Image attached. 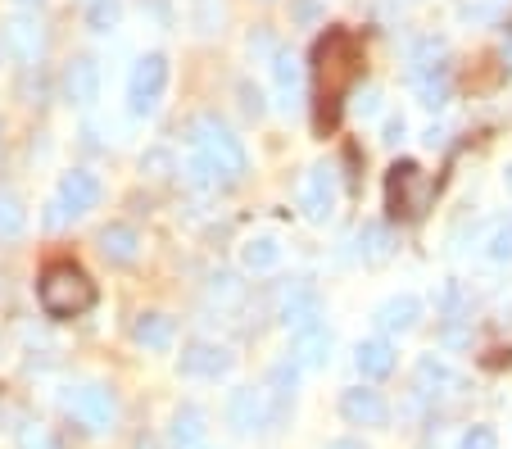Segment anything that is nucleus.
<instances>
[{"instance_id":"obj_41","label":"nucleus","mask_w":512,"mask_h":449,"mask_svg":"<svg viewBox=\"0 0 512 449\" xmlns=\"http://www.w3.org/2000/svg\"><path fill=\"white\" fill-rule=\"evenodd\" d=\"M19 5H23V10H37V5H41V0H19Z\"/></svg>"},{"instance_id":"obj_4","label":"nucleus","mask_w":512,"mask_h":449,"mask_svg":"<svg viewBox=\"0 0 512 449\" xmlns=\"http://www.w3.org/2000/svg\"><path fill=\"white\" fill-rule=\"evenodd\" d=\"M431 200H435V182H431V173H422V164H413V159L390 164V173H386L390 218H399V223H417V218L431 209Z\"/></svg>"},{"instance_id":"obj_5","label":"nucleus","mask_w":512,"mask_h":449,"mask_svg":"<svg viewBox=\"0 0 512 449\" xmlns=\"http://www.w3.org/2000/svg\"><path fill=\"white\" fill-rule=\"evenodd\" d=\"M59 404H64V413L73 422H82L87 431H114L118 422V400L109 386H96V381H87V386H73V391L59 395Z\"/></svg>"},{"instance_id":"obj_17","label":"nucleus","mask_w":512,"mask_h":449,"mask_svg":"<svg viewBox=\"0 0 512 449\" xmlns=\"http://www.w3.org/2000/svg\"><path fill=\"white\" fill-rule=\"evenodd\" d=\"M327 359H331L327 327H309V332H300L290 341V363H295V368H327Z\"/></svg>"},{"instance_id":"obj_39","label":"nucleus","mask_w":512,"mask_h":449,"mask_svg":"<svg viewBox=\"0 0 512 449\" xmlns=\"http://www.w3.org/2000/svg\"><path fill=\"white\" fill-rule=\"evenodd\" d=\"M327 449H363V445H358V440H331Z\"/></svg>"},{"instance_id":"obj_26","label":"nucleus","mask_w":512,"mask_h":449,"mask_svg":"<svg viewBox=\"0 0 512 449\" xmlns=\"http://www.w3.org/2000/svg\"><path fill=\"white\" fill-rule=\"evenodd\" d=\"M23 227H28V209H23V200L14 196V191H0V236L14 241V236H23Z\"/></svg>"},{"instance_id":"obj_9","label":"nucleus","mask_w":512,"mask_h":449,"mask_svg":"<svg viewBox=\"0 0 512 449\" xmlns=\"http://www.w3.org/2000/svg\"><path fill=\"white\" fill-rule=\"evenodd\" d=\"M227 422H232L236 436H250V431L268 427V400H263V391L236 386V391L227 395Z\"/></svg>"},{"instance_id":"obj_35","label":"nucleus","mask_w":512,"mask_h":449,"mask_svg":"<svg viewBox=\"0 0 512 449\" xmlns=\"http://www.w3.org/2000/svg\"><path fill=\"white\" fill-rule=\"evenodd\" d=\"M241 96H245V114H254V118H259V114H263V100H259V91H254L250 82H241Z\"/></svg>"},{"instance_id":"obj_15","label":"nucleus","mask_w":512,"mask_h":449,"mask_svg":"<svg viewBox=\"0 0 512 449\" xmlns=\"http://www.w3.org/2000/svg\"><path fill=\"white\" fill-rule=\"evenodd\" d=\"M232 368V354L213 341H191L182 350V372L186 377H223Z\"/></svg>"},{"instance_id":"obj_31","label":"nucleus","mask_w":512,"mask_h":449,"mask_svg":"<svg viewBox=\"0 0 512 449\" xmlns=\"http://www.w3.org/2000/svg\"><path fill=\"white\" fill-rule=\"evenodd\" d=\"M458 449H499V436H494V427H467Z\"/></svg>"},{"instance_id":"obj_13","label":"nucleus","mask_w":512,"mask_h":449,"mask_svg":"<svg viewBox=\"0 0 512 449\" xmlns=\"http://www.w3.org/2000/svg\"><path fill=\"white\" fill-rule=\"evenodd\" d=\"M5 50H10L14 59H23V64H37L41 50H46V32H41V23L28 19V14L10 19L5 23Z\"/></svg>"},{"instance_id":"obj_21","label":"nucleus","mask_w":512,"mask_h":449,"mask_svg":"<svg viewBox=\"0 0 512 449\" xmlns=\"http://www.w3.org/2000/svg\"><path fill=\"white\" fill-rule=\"evenodd\" d=\"M132 336H136V345H145V350H168L173 336H177V327H173L168 313H141V318L132 323Z\"/></svg>"},{"instance_id":"obj_42","label":"nucleus","mask_w":512,"mask_h":449,"mask_svg":"<svg viewBox=\"0 0 512 449\" xmlns=\"http://www.w3.org/2000/svg\"><path fill=\"white\" fill-rule=\"evenodd\" d=\"M508 191H512V164H508Z\"/></svg>"},{"instance_id":"obj_36","label":"nucleus","mask_w":512,"mask_h":449,"mask_svg":"<svg viewBox=\"0 0 512 449\" xmlns=\"http://www.w3.org/2000/svg\"><path fill=\"white\" fill-rule=\"evenodd\" d=\"M68 218H73V214H68V209H64V205H59V200H50V214H46V227H64V223H68Z\"/></svg>"},{"instance_id":"obj_18","label":"nucleus","mask_w":512,"mask_h":449,"mask_svg":"<svg viewBox=\"0 0 512 449\" xmlns=\"http://www.w3.org/2000/svg\"><path fill=\"white\" fill-rule=\"evenodd\" d=\"M204 409L195 404H182L173 413V427H168V449H204Z\"/></svg>"},{"instance_id":"obj_14","label":"nucleus","mask_w":512,"mask_h":449,"mask_svg":"<svg viewBox=\"0 0 512 449\" xmlns=\"http://www.w3.org/2000/svg\"><path fill=\"white\" fill-rule=\"evenodd\" d=\"M413 381H417V395H426V400H435V395H458L463 391V377H458L449 363H440V359H417V372H413Z\"/></svg>"},{"instance_id":"obj_38","label":"nucleus","mask_w":512,"mask_h":449,"mask_svg":"<svg viewBox=\"0 0 512 449\" xmlns=\"http://www.w3.org/2000/svg\"><path fill=\"white\" fill-rule=\"evenodd\" d=\"M318 14V0H300V19H313Z\"/></svg>"},{"instance_id":"obj_24","label":"nucleus","mask_w":512,"mask_h":449,"mask_svg":"<svg viewBox=\"0 0 512 449\" xmlns=\"http://www.w3.org/2000/svg\"><path fill=\"white\" fill-rule=\"evenodd\" d=\"M417 96H422L426 109H440L449 100V69H431V73H413Z\"/></svg>"},{"instance_id":"obj_33","label":"nucleus","mask_w":512,"mask_h":449,"mask_svg":"<svg viewBox=\"0 0 512 449\" xmlns=\"http://www.w3.org/2000/svg\"><path fill=\"white\" fill-rule=\"evenodd\" d=\"M354 109H358V114H363V118H372V114H377V109H381V91H377V87L358 91V96H354Z\"/></svg>"},{"instance_id":"obj_20","label":"nucleus","mask_w":512,"mask_h":449,"mask_svg":"<svg viewBox=\"0 0 512 449\" xmlns=\"http://www.w3.org/2000/svg\"><path fill=\"white\" fill-rule=\"evenodd\" d=\"M354 363H358V372H363L368 381H381V377L395 372V345L381 341V336H372V341H363L354 350Z\"/></svg>"},{"instance_id":"obj_22","label":"nucleus","mask_w":512,"mask_h":449,"mask_svg":"<svg viewBox=\"0 0 512 449\" xmlns=\"http://www.w3.org/2000/svg\"><path fill=\"white\" fill-rule=\"evenodd\" d=\"M272 78H277V91H281V105H295V91H300V59L290 55L286 46L272 50Z\"/></svg>"},{"instance_id":"obj_29","label":"nucleus","mask_w":512,"mask_h":449,"mask_svg":"<svg viewBox=\"0 0 512 449\" xmlns=\"http://www.w3.org/2000/svg\"><path fill=\"white\" fill-rule=\"evenodd\" d=\"M14 445L19 449H59L55 436H50V427H41V422H23L19 436H14Z\"/></svg>"},{"instance_id":"obj_19","label":"nucleus","mask_w":512,"mask_h":449,"mask_svg":"<svg viewBox=\"0 0 512 449\" xmlns=\"http://www.w3.org/2000/svg\"><path fill=\"white\" fill-rule=\"evenodd\" d=\"M417 318H422V300H417V295H390V300L377 309L381 332H413Z\"/></svg>"},{"instance_id":"obj_25","label":"nucleus","mask_w":512,"mask_h":449,"mask_svg":"<svg viewBox=\"0 0 512 449\" xmlns=\"http://www.w3.org/2000/svg\"><path fill=\"white\" fill-rule=\"evenodd\" d=\"M358 241H363V259H368V264H386L390 250H395V236H390L386 223H368Z\"/></svg>"},{"instance_id":"obj_10","label":"nucleus","mask_w":512,"mask_h":449,"mask_svg":"<svg viewBox=\"0 0 512 449\" xmlns=\"http://www.w3.org/2000/svg\"><path fill=\"white\" fill-rule=\"evenodd\" d=\"M55 200H59V205H64L73 218L87 214V209L100 205V177L87 173V168H73V173L59 177V196H55Z\"/></svg>"},{"instance_id":"obj_16","label":"nucleus","mask_w":512,"mask_h":449,"mask_svg":"<svg viewBox=\"0 0 512 449\" xmlns=\"http://www.w3.org/2000/svg\"><path fill=\"white\" fill-rule=\"evenodd\" d=\"M96 245H100V254H105L109 264H136V254H141V236H136L127 223L100 227Z\"/></svg>"},{"instance_id":"obj_27","label":"nucleus","mask_w":512,"mask_h":449,"mask_svg":"<svg viewBox=\"0 0 512 449\" xmlns=\"http://www.w3.org/2000/svg\"><path fill=\"white\" fill-rule=\"evenodd\" d=\"M440 59H445V41H440V37H422V41H417V46H413V73L445 69Z\"/></svg>"},{"instance_id":"obj_28","label":"nucleus","mask_w":512,"mask_h":449,"mask_svg":"<svg viewBox=\"0 0 512 449\" xmlns=\"http://www.w3.org/2000/svg\"><path fill=\"white\" fill-rule=\"evenodd\" d=\"M87 23H91V32H114L118 28V0H91Z\"/></svg>"},{"instance_id":"obj_7","label":"nucleus","mask_w":512,"mask_h":449,"mask_svg":"<svg viewBox=\"0 0 512 449\" xmlns=\"http://www.w3.org/2000/svg\"><path fill=\"white\" fill-rule=\"evenodd\" d=\"M277 318H281V327H286L290 336L309 332V327H322V295H318V286H309V282H290L286 291H281Z\"/></svg>"},{"instance_id":"obj_23","label":"nucleus","mask_w":512,"mask_h":449,"mask_svg":"<svg viewBox=\"0 0 512 449\" xmlns=\"http://www.w3.org/2000/svg\"><path fill=\"white\" fill-rule=\"evenodd\" d=\"M281 259V245L272 241V236H250V241L241 245V264L250 268V273H268V268H277Z\"/></svg>"},{"instance_id":"obj_8","label":"nucleus","mask_w":512,"mask_h":449,"mask_svg":"<svg viewBox=\"0 0 512 449\" xmlns=\"http://www.w3.org/2000/svg\"><path fill=\"white\" fill-rule=\"evenodd\" d=\"M336 200H340L336 164H313L309 182H304V214H309L313 223H327V218L336 214Z\"/></svg>"},{"instance_id":"obj_40","label":"nucleus","mask_w":512,"mask_h":449,"mask_svg":"<svg viewBox=\"0 0 512 449\" xmlns=\"http://www.w3.org/2000/svg\"><path fill=\"white\" fill-rule=\"evenodd\" d=\"M503 59H508V64H512V28H508V46H503Z\"/></svg>"},{"instance_id":"obj_32","label":"nucleus","mask_w":512,"mask_h":449,"mask_svg":"<svg viewBox=\"0 0 512 449\" xmlns=\"http://www.w3.org/2000/svg\"><path fill=\"white\" fill-rule=\"evenodd\" d=\"M213 300H227V304L241 300V282H236L232 273H218L213 277Z\"/></svg>"},{"instance_id":"obj_6","label":"nucleus","mask_w":512,"mask_h":449,"mask_svg":"<svg viewBox=\"0 0 512 449\" xmlns=\"http://www.w3.org/2000/svg\"><path fill=\"white\" fill-rule=\"evenodd\" d=\"M168 87V55H141L136 59V69L132 78H127V105H132V114H155L159 96H164Z\"/></svg>"},{"instance_id":"obj_34","label":"nucleus","mask_w":512,"mask_h":449,"mask_svg":"<svg viewBox=\"0 0 512 449\" xmlns=\"http://www.w3.org/2000/svg\"><path fill=\"white\" fill-rule=\"evenodd\" d=\"M141 168H145V173H155V177H168V155H164V150H150V155L141 159Z\"/></svg>"},{"instance_id":"obj_3","label":"nucleus","mask_w":512,"mask_h":449,"mask_svg":"<svg viewBox=\"0 0 512 449\" xmlns=\"http://www.w3.org/2000/svg\"><path fill=\"white\" fill-rule=\"evenodd\" d=\"M37 295L50 318H82L96 304V282L78 264H50L37 282Z\"/></svg>"},{"instance_id":"obj_30","label":"nucleus","mask_w":512,"mask_h":449,"mask_svg":"<svg viewBox=\"0 0 512 449\" xmlns=\"http://www.w3.org/2000/svg\"><path fill=\"white\" fill-rule=\"evenodd\" d=\"M485 250H490V259H499V264H512V223H499L490 232V245H485Z\"/></svg>"},{"instance_id":"obj_1","label":"nucleus","mask_w":512,"mask_h":449,"mask_svg":"<svg viewBox=\"0 0 512 449\" xmlns=\"http://www.w3.org/2000/svg\"><path fill=\"white\" fill-rule=\"evenodd\" d=\"M358 78H363L358 37L345 28L322 32L313 46V123H318V132H331L340 123V105L349 100Z\"/></svg>"},{"instance_id":"obj_11","label":"nucleus","mask_w":512,"mask_h":449,"mask_svg":"<svg viewBox=\"0 0 512 449\" xmlns=\"http://www.w3.org/2000/svg\"><path fill=\"white\" fill-rule=\"evenodd\" d=\"M340 413H345L349 427H386L390 422L386 400H381L377 391H363V386H354V391L340 395Z\"/></svg>"},{"instance_id":"obj_12","label":"nucleus","mask_w":512,"mask_h":449,"mask_svg":"<svg viewBox=\"0 0 512 449\" xmlns=\"http://www.w3.org/2000/svg\"><path fill=\"white\" fill-rule=\"evenodd\" d=\"M64 96L73 100V105H96L100 96V64L91 55H78V59H68V69H64Z\"/></svg>"},{"instance_id":"obj_2","label":"nucleus","mask_w":512,"mask_h":449,"mask_svg":"<svg viewBox=\"0 0 512 449\" xmlns=\"http://www.w3.org/2000/svg\"><path fill=\"white\" fill-rule=\"evenodd\" d=\"M191 141H195V159H200V164L209 168L213 186H236V182L245 177L250 159H245L241 137H236V132L223 123V118H213V114L195 118Z\"/></svg>"},{"instance_id":"obj_37","label":"nucleus","mask_w":512,"mask_h":449,"mask_svg":"<svg viewBox=\"0 0 512 449\" xmlns=\"http://www.w3.org/2000/svg\"><path fill=\"white\" fill-rule=\"evenodd\" d=\"M404 132H408L404 118H390V123H386V141H390V146H399V141H404Z\"/></svg>"}]
</instances>
